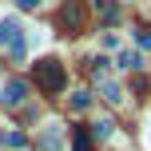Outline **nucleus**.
<instances>
[{
	"mask_svg": "<svg viewBox=\"0 0 151 151\" xmlns=\"http://www.w3.org/2000/svg\"><path fill=\"white\" fill-rule=\"evenodd\" d=\"M104 99H107V104H119V99H123V88H119V83H104Z\"/></svg>",
	"mask_w": 151,
	"mask_h": 151,
	"instance_id": "9",
	"label": "nucleus"
},
{
	"mask_svg": "<svg viewBox=\"0 0 151 151\" xmlns=\"http://www.w3.org/2000/svg\"><path fill=\"white\" fill-rule=\"evenodd\" d=\"M0 48L8 56H16V60L24 56V28H20V20H12V16L0 20Z\"/></svg>",
	"mask_w": 151,
	"mask_h": 151,
	"instance_id": "2",
	"label": "nucleus"
},
{
	"mask_svg": "<svg viewBox=\"0 0 151 151\" xmlns=\"http://www.w3.org/2000/svg\"><path fill=\"white\" fill-rule=\"evenodd\" d=\"M60 28H64V32H80V28H83V0H64V8H60Z\"/></svg>",
	"mask_w": 151,
	"mask_h": 151,
	"instance_id": "3",
	"label": "nucleus"
},
{
	"mask_svg": "<svg viewBox=\"0 0 151 151\" xmlns=\"http://www.w3.org/2000/svg\"><path fill=\"white\" fill-rule=\"evenodd\" d=\"M16 4H20V8H24V12H28V8H36V4H40V0H16Z\"/></svg>",
	"mask_w": 151,
	"mask_h": 151,
	"instance_id": "14",
	"label": "nucleus"
},
{
	"mask_svg": "<svg viewBox=\"0 0 151 151\" xmlns=\"http://www.w3.org/2000/svg\"><path fill=\"white\" fill-rule=\"evenodd\" d=\"M40 147H44V151H60V127H56V123H48V127H44Z\"/></svg>",
	"mask_w": 151,
	"mask_h": 151,
	"instance_id": "5",
	"label": "nucleus"
},
{
	"mask_svg": "<svg viewBox=\"0 0 151 151\" xmlns=\"http://www.w3.org/2000/svg\"><path fill=\"white\" fill-rule=\"evenodd\" d=\"M135 40H139V48H151V28H135Z\"/></svg>",
	"mask_w": 151,
	"mask_h": 151,
	"instance_id": "11",
	"label": "nucleus"
},
{
	"mask_svg": "<svg viewBox=\"0 0 151 151\" xmlns=\"http://www.w3.org/2000/svg\"><path fill=\"white\" fill-rule=\"evenodd\" d=\"M96 12L104 16L107 24H111V20H119V8H111V4H107V0H96Z\"/></svg>",
	"mask_w": 151,
	"mask_h": 151,
	"instance_id": "7",
	"label": "nucleus"
},
{
	"mask_svg": "<svg viewBox=\"0 0 151 151\" xmlns=\"http://www.w3.org/2000/svg\"><path fill=\"white\" fill-rule=\"evenodd\" d=\"M72 151H96V143H91L88 131H72Z\"/></svg>",
	"mask_w": 151,
	"mask_h": 151,
	"instance_id": "6",
	"label": "nucleus"
},
{
	"mask_svg": "<svg viewBox=\"0 0 151 151\" xmlns=\"http://www.w3.org/2000/svg\"><path fill=\"white\" fill-rule=\"evenodd\" d=\"M0 143H4V147H24L28 139H24L20 131H0Z\"/></svg>",
	"mask_w": 151,
	"mask_h": 151,
	"instance_id": "8",
	"label": "nucleus"
},
{
	"mask_svg": "<svg viewBox=\"0 0 151 151\" xmlns=\"http://www.w3.org/2000/svg\"><path fill=\"white\" fill-rule=\"evenodd\" d=\"M36 88L48 91V96H56V91L68 88V72H64L60 60H40L36 64Z\"/></svg>",
	"mask_w": 151,
	"mask_h": 151,
	"instance_id": "1",
	"label": "nucleus"
},
{
	"mask_svg": "<svg viewBox=\"0 0 151 151\" xmlns=\"http://www.w3.org/2000/svg\"><path fill=\"white\" fill-rule=\"evenodd\" d=\"M107 135H111V123L99 119V123H96V139H107Z\"/></svg>",
	"mask_w": 151,
	"mask_h": 151,
	"instance_id": "13",
	"label": "nucleus"
},
{
	"mask_svg": "<svg viewBox=\"0 0 151 151\" xmlns=\"http://www.w3.org/2000/svg\"><path fill=\"white\" fill-rule=\"evenodd\" d=\"M119 64H123V68H139V56H135V52H123Z\"/></svg>",
	"mask_w": 151,
	"mask_h": 151,
	"instance_id": "12",
	"label": "nucleus"
},
{
	"mask_svg": "<svg viewBox=\"0 0 151 151\" xmlns=\"http://www.w3.org/2000/svg\"><path fill=\"white\" fill-rule=\"evenodd\" d=\"M24 96H28V83L24 80H8L4 88H0V104H8V107L24 104Z\"/></svg>",
	"mask_w": 151,
	"mask_h": 151,
	"instance_id": "4",
	"label": "nucleus"
},
{
	"mask_svg": "<svg viewBox=\"0 0 151 151\" xmlns=\"http://www.w3.org/2000/svg\"><path fill=\"white\" fill-rule=\"evenodd\" d=\"M88 104H91V96H88V91H76V96H72V107H76V111H83Z\"/></svg>",
	"mask_w": 151,
	"mask_h": 151,
	"instance_id": "10",
	"label": "nucleus"
}]
</instances>
